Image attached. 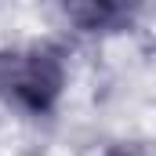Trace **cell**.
Returning a JSON list of instances; mask_svg holds the SVG:
<instances>
[{"label": "cell", "instance_id": "6da1fadb", "mask_svg": "<svg viewBox=\"0 0 156 156\" xmlns=\"http://www.w3.org/2000/svg\"><path fill=\"white\" fill-rule=\"evenodd\" d=\"M69 87L66 51L55 44H26L0 51V98L29 120H51Z\"/></svg>", "mask_w": 156, "mask_h": 156}, {"label": "cell", "instance_id": "7a4b0ae2", "mask_svg": "<svg viewBox=\"0 0 156 156\" xmlns=\"http://www.w3.org/2000/svg\"><path fill=\"white\" fill-rule=\"evenodd\" d=\"M66 15L83 33H120V29L131 26L134 7H123V4H80V7H66Z\"/></svg>", "mask_w": 156, "mask_h": 156}, {"label": "cell", "instance_id": "3957f363", "mask_svg": "<svg viewBox=\"0 0 156 156\" xmlns=\"http://www.w3.org/2000/svg\"><path fill=\"white\" fill-rule=\"evenodd\" d=\"M105 156H145V153H138V149H131V145H120V149H109Z\"/></svg>", "mask_w": 156, "mask_h": 156}]
</instances>
